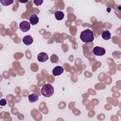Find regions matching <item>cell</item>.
<instances>
[{
	"mask_svg": "<svg viewBox=\"0 0 121 121\" xmlns=\"http://www.w3.org/2000/svg\"><path fill=\"white\" fill-rule=\"evenodd\" d=\"M80 38L85 43H91L94 40L93 32L89 29L85 30L81 33Z\"/></svg>",
	"mask_w": 121,
	"mask_h": 121,
	"instance_id": "obj_1",
	"label": "cell"
},
{
	"mask_svg": "<svg viewBox=\"0 0 121 121\" xmlns=\"http://www.w3.org/2000/svg\"><path fill=\"white\" fill-rule=\"evenodd\" d=\"M41 93L44 97H50L54 93V88L51 84H45L41 89Z\"/></svg>",
	"mask_w": 121,
	"mask_h": 121,
	"instance_id": "obj_2",
	"label": "cell"
},
{
	"mask_svg": "<svg viewBox=\"0 0 121 121\" xmlns=\"http://www.w3.org/2000/svg\"><path fill=\"white\" fill-rule=\"evenodd\" d=\"M93 53L96 56H102L105 53V50L104 48L96 46L93 49Z\"/></svg>",
	"mask_w": 121,
	"mask_h": 121,
	"instance_id": "obj_3",
	"label": "cell"
},
{
	"mask_svg": "<svg viewBox=\"0 0 121 121\" xmlns=\"http://www.w3.org/2000/svg\"><path fill=\"white\" fill-rule=\"evenodd\" d=\"M19 28L22 32H26L29 30L30 28V24L27 21H23L19 24Z\"/></svg>",
	"mask_w": 121,
	"mask_h": 121,
	"instance_id": "obj_4",
	"label": "cell"
},
{
	"mask_svg": "<svg viewBox=\"0 0 121 121\" xmlns=\"http://www.w3.org/2000/svg\"><path fill=\"white\" fill-rule=\"evenodd\" d=\"M49 59L47 54L44 52H41L38 54L37 60L39 62H43L46 61Z\"/></svg>",
	"mask_w": 121,
	"mask_h": 121,
	"instance_id": "obj_5",
	"label": "cell"
},
{
	"mask_svg": "<svg viewBox=\"0 0 121 121\" xmlns=\"http://www.w3.org/2000/svg\"><path fill=\"white\" fill-rule=\"evenodd\" d=\"M64 71L63 68L60 66L55 67L52 70V74L54 76H59Z\"/></svg>",
	"mask_w": 121,
	"mask_h": 121,
	"instance_id": "obj_6",
	"label": "cell"
},
{
	"mask_svg": "<svg viewBox=\"0 0 121 121\" xmlns=\"http://www.w3.org/2000/svg\"><path fill=\"white\" fill-rule=\"evenodd\" d=\"M29 20L30 21V23L32 25H35L39 22V17L35 14H33L30 15Z\"/></svg>",
	"mask_w": 121,
	"mask_h": 121,
	"instance_id": "obj_7",
	"label": "cell"
},
{
	"mask_svg": "<svg viewBox=\"0 0 121 121\" xmlns=\"http://www.w3.org/2000/svg\"><path fill=\"white\" fill-rule=\"evenodd\" d=\"M33 38L30 35H26L22 39L23 42L26 45H29L33 43Z\"/></svg>",
	"mask_w": 121,
	"mask_h": 121,
	"instance_id": "obj_8",
	"label": "cell"
},
{
	"mask_svg": "<svg viewBox=\"0 0 121 121\" xmlns=\"http://www.w3.org/2000/svg\"><path fill=\"white\" fill-rule=\"evenodd\" d=\"M38 95L36 93H32L28 95V100L29 102L32 103L35 102L38 99Z\"/></svg>",
	"mask_w": 121,
	"mask_h": 121,
	"instance_id": "obj_9",
	"label": "cell"
},
{
	"mask_svg": "<svg viewBox=\"0 0 121 121\" xmlns=\"http://www.w3.org/2000/svg\"><path fill=\"white\" fill-rule=\"evenodd\" d=\"M111 34L108 30H105L103 31L102 34V37L104 40H109L111 38Z\"/></svg>",
	"mask_w": 121,
	"mask_h": 121,
	"instance_id": "obj_10",
	"label": "cell"
},
{
	"mask_svg": "<svg viewBox=\"0 0 121 121\" xmlns=\"http://www.w3.org/2000/svg\"><path fill=\"white\" fill-rule=\"evenodd\" d=\"M54 15H55L56 19L57 20H62L63 18L64 17V13L62 11H56L55 12Z\"/></svg>",
	"mask_w": 121,
	"mask_h": 121,
	"instance_id": "obj_11",
	"label": "cell"
},
{
	"mask_svg": "<svg viewBox=\"0 0 121 121\" xmlns=\"http://www.w3.org/2000/svg\"><path fill=\"white\" fill-rule=\"evenodd\" d=\"M0 3L4 6H9L13 2V0H1Z\"/></svg>",
	"mask_w": 121,
	"mask_h": 121,
	"instance_id": "obj_12",
	"label": "cell"
},
{
	"mask_svg": "<svg viewBox=\"0 0 121 121\" xmlns=\"http://www.w3.org/2000/svg\"><path fill=\"white\" fill-rule=\"evenodd\" d=\"M59 60V58L58 56L55 54H53L52 55L51 57V61L52 63H56Z\"/></svg>",
	"mask_w": 121,
	"mask_h": 121,
	"instance_id": "obj_13",
	"label": "cell"
},
{
	"mask_svg": "<svg viewBox=\"0 0 121 121\" xmlns=\"http://www.w3.org/2000/svg\"><path fill=\"white\" fill-rule=\"evenodd\" d=\"M43 2V0H34V3L35 4L36 6H40L41 5Z\"/></svg>",
	"mask_w": 121,
	"mask_h": 121,
	"instance_id": "obj_14",
	"label": "cell"
},
{
	"mask_svg": "<svg viewBox=\"0 0 121 121\" xmlns=\"http://www.w3.org/2000/svg\"><path fill=\"white\" fill-rule=\"evenodd\" d=\"M7 104V101L5 99H1L0 101V104L1 106H4Z\"/></svg>",
	"mask_w": 121,
	"mask_h": 121,
	"instance_id": "obj_15",
	"label": "cell"
},
{
	"mask_svg": "<svg viewBox=\"0 0 121 121\" xmlns=\"http://www.w3.org/2000/svg\"><path fill=\"white\" fill-rule=\"evenodd\" d=\"M18 1L19 2H21V3H26V2H28V1L27 0V1H19L18 0Z\"/></svg>",
	"mask_w": 121,
	"mask_h": 121,
	"instance_id": "obj_16",
	"label": "cell"
}]
</instances>
